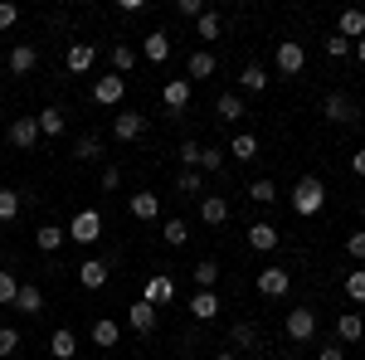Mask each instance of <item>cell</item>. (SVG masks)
I'll use <instances>...</instances> for the list:
<instances>
[{
	"label": "cell",
	"instance_id": "obj_1",
	"mask_svg": "<svg viewBox=\"0 0 365 360\" xmlns=\"http://www.w3.org/2000/svg\"><path fill=\"white\" fill-rule=\"evenodd\" d=\"M287 205H292V215L312 220V215H322V205H327V185H322L317 175H302V180L292 185V195H287Z\"/></svg>",
	"mask_w": 365,
	"mask_h": 360
},
{
	"label": "cell",
	"instance_id": "obj_2",
	"mask_svg": "<svg viewBox=\"0 0 365 360\" xmlns=\"http://www.w3.org/2000/svg\"><path fill=\"white\" fill-rule=\"evenodd\" d=\"M63 234H68L73 244H98V239H103V215H98V210H78Z\"/></svg>",
	"mask_w": 365,
	"mask_h": 360
},
{
	"label": "cell",
	"instance_id": "obj_3",
	"mask_svg": "<svg viewBox=\"0 0 365 360\" xmlns=\"http://www.w3.org/2000/svg\"><path fill=\"white\" fill-rule=\"evenodd\" d=\"M113 137H117V141H141V137H146V112H137V108H117V117H113Z\"/></svg>",
	"mask_w": 365,
	"mask_h": 360
},
{
	"label": "cell",
	"instance_id": "obj_4",
	"mask_svg": "<svg viewBox=\"0 0 365 360\" xmlns=\"http://www.w3.org/2000/svg\"><path fill=\"white\" fill-rule=\"evenodd\" d=\"M141 302H151L156 312H161L166 302H175V277H170V273H151V277H146V287H141Z\"/></svg>",
	"mask_w": 365,
	"mask_h": 360
},
{
	"label": "cell",
	"instance_id": "obj_5",
	"mask_svg": "<svg viewBox=\"0 0 365 360\" xmlns=\"http://www.w3.org/2000/svg\"><path fill=\"white\" fill-rule=\"evenodd\" d=\"M322 117H327V122H336V127H346V122H361V108H356L346 93H327V103H322Z\"/></svg>",
	"mask_w": 365,
	"mask_h": 360
},
{
	"label": "cell",
	"instance_id": "obj_6",
	"mask_svg": "<svg viewBox=\"0 0 365 360\" xmlns=\"http://www.w3.org/2000/svg\"><path fill=\"white\" fill-rule=\"evenodd\" d=\"M253 287H258V297H287L292 273H287V268H263V273L253 277Z\"/></svg>",
	"mask_w": 365,
	"mask_h": 360
},
{
	"label": "cell",
	"instance_id": "obj_7",
	"mask_svg": "<svg viewBox=\"0 0 365 360\" xmlns=\"http://www.w3.org/2000/svg\"><path fill=\"white\" fill-rule=\"evenodd\" d=\"M273 63H278V73H287V78H292V73H302V63H307V49H302L297 39H282L278 54H273Z\"/></svg>",
	"mask_w": 365,
	"mask_h": 360
},
{
	"label": "cell",
	"instance_id": "obj_8",
	"mask_svg": "<svg viewBox=\"0 0 365 360\" xmlns=\"http://www.w3.org/2000/svg\"><path fill=\"white\" fill-rule=\"evenodd\" d=\"M317 336V312L312 307H292L287 312V341H312Z\"/></svg>",
	"mask_w": 365,
	"mask_h": 360
},
{
	"label": "cell",
	"instance_id": "obj_9",
	"mask_svg": "<svg viewBox=\"0 0 365 360\" xmlns=\"http://www.w3.org/2000/svg\"><path fill=\"white\" fill-rule=\"evenodd\" d=\"M122 98H127V78H117V73H108V78L93 83V103H103V108H117Z\"/></svg>",
	"mask_w": 365,
	"mask_h": 360
},
{
	"label": "cell",
	"instance_id": "obj_10",
	"mask_svg": "<svg viewBox=\"0 0 365 360\" xmlns=\"http://www.w3.org/2000/svg\"><path fill=\"white\" fill-rule=\"evenodd\" d=\"M5 137H10V146H20V151H34V141H39V122H34V117H15Z\"/></svg>",
	"mask_w": 365,
	"mask_h": 360
},
{
	"label": "cell",
	"instance_id": "obj_11",
	"mask_svg": "<svg viewBox=\"0 0 365 360\" xmlns=\"http://www.w3.org/2000/svg\"><path fill=\"white\" fill-rule=\"evenodd\" d=\"M249 244L258 253H273L282 244V234H278V224H268V220H258V224H249Z\"/></svg>",
	"mask_w": 365,
	"mask_h": 360
},
{
	"label": "cell",
	"instance_id": "obj_12",
	"mask_svg": "<svg viewBox=\"0 0 365 360\" xmlns=\"http://www.w3.org/2000/svg\"><path fill=\"white\" fill-rule=\"evenodd\" d=\"M93 63H98V49H93V44H83V39L68 44V54H63V68H68V73H88Z\"/></svg>",
	"mask_w": 365,
	"mask_h": 360
},
{
	"label": "cell",
	"instance_id": "obj_13",
	"mask_svg": "<svg viewBox=\"0 0 365 360\" xmlns=\"http://www.w3.org/2000/svg\"><path fill=\"white\" fill-rule=\"evenodd\" d=\"M361 336H365V317H361V312H341V317H336V341H341V346H356Z\"/></svg>",
	"mask_w": 365,
	"mask_h": 360
},
{
	"label": "cell",
	"instance_id": "obj_14",
	"mask_svg": "<svg viewBox=\"0 0 365 360\" xmlns=\"http://www.w3.org/2000/svg\"><path fill=\"white\" fill-rule=\"evenodd\" d=\"M141 58H151V63H166L170 58V34L166 29H151V34L141 39Z\"/></svg>",
	"mask_w": 365,
	"mask_h": 360
},
{
	"label": "cell",
	"instance_id": "obj_15",
	"mask_svg": "<svg viewBox=\"0 0 365 360\" xmlns=\"http://www.w3.org/2000/svg\"><path fill=\"white\" fill-rule=\"evenodd\" d=\"M103 282H108V263H103V258H83V263H78V287L98 292Z\"/></svg>",
	"mask_w": 365,
	"mask_h": 360
},
{
	"label": "cell",
	"instance_id": "obj_16",
	"mask_svg": "<svg viewBox=\"0 0 365 360\" xmlns=\"http://www.w3.org/2000/svg\"><path fill=\"white\" fill-rule=\"evenodd\" d=\"M127 326L141 331V336H151V331H156V307H151V302H132V307H127Z\"/></svg>",
	"mask_w": 365,
	"mask_h": 360
},
{
	"label": "cell",
	"instance_id": "obj_17",
	"mask_svg": "<svg viewBox=\"0 0 365 360\" xmlns=\"http://www.w3.org/2000/svg\"><path fill=\"white\" fill-rule=\"evenodd\" d=\"M161 103H166L170 112H185L190 108V78H170V83L161 88Z\"/></svg>",
	"mask_w": 365,
	"mask_h": 360
},
{
	"label": "cell",
	"instance_id": "obj_18",
	"mask_svg": "<svg viewBox=\"0 0 365 360\" xmlns=\"http://www.w3.org/2000/svg\"><path fill=\"white\" fill-rule=\"evenodd\" d=\"M215 112H220L225 122H244V117H249V103H244V93H220V98H215Z\"/></svg>",
	"mask_w": 365,
	"mask_h": 360
},
{
	"label": "cell",
	"instance_id": "obj_19",
	"mask_svg": "<svg viewBox=\"0 0 365 360\" xmlns=\"http://www.w3.org/2000/svg\"><path fill=\"white\" fill-rule=\"evenodd\" d=\"M127 210H132L137 220H156V215H161V195L156 190H137L132 200H127Z\"/></svg>",
	"mask_w": 365,
	"mask_h": 360
},
{
	"label": "cell",
	"instance_id": "obj_20",
	"mask_svg": "<svg viewBox=\"0 0 365 360\" xmlns=\"http://www.w3.org/2000/svg\"><path fill=\"white\" fill-rule=\"evenodd\" d=\"M34 63H39V49H34V44H15V49H10V73H15V78L34 73Z\"/></svg>",
	"mask_w": 365,
	"mask_h": 360
},
{
	"label": "cell",
	"instance_id": "obj_21",
	"mask_svg": "<svg viewBox=\"0 0 365 360\" xmlns=\"http://www.w3.org/2000/svg\"><path fill=\"white\" fill-rule=\"evenodd\" d=\"M15 312H25V317H39V312H44V292H39L34 282H20V292H15Z\"/></svg>",
	"mask_w": 365,
	"mask_h": 360
},
{
	"label": "cell",
	"instance_id": "obj_22",
	"mask_svg": "<svg viewBox=\"0 0 365 360\" xmlns=\"http://www.w3.org/2000/svg\"><path fill=\"white\" fill-rule=\"evenodd\" d=\"M49 356H54V360H73V356H78V336L68 331V326H58V331L49 336Z\"/></svg>",
	"mask_w": 365,
	"mask_h": 360
},
{
	"label": "cell",
	"instance_id": "obj_23",
	"mask_svg": "<svg viewBox=\"0 0 365 360\" xmlns=\"http://www.w3.org/2000/svg\"><path fill=\"white\" fill-rule=\"evenodd\" d=\"M34 244H39V253H58L68 244V234H63L58 224H39V229H34Z\"/></svg>",
	"mask_w": 365,
	"mask_h": 360
},
{
	"label": "cell",
	"instance_id": "obj_24",
	"mask_svg": "<svg viewBox=\"0 0 365 360\" xmlns=\"http://www.w3.org/2000/svg\"><path fill=\"white\" fill-rule=\"evenodd\" d=\"M215 68H220V63H215V54H210V49H195V54L185 58V73H190V78H215Z\"/></svg>",
	"mask_w": 365,
	"mask_h": 360
},
{
	"label": "cell",
	"instance_id": "obj_25",
	"mask_svg": "<svg viewBox=\"0 0 365 360\" xmlns=\"http://www.w3.org/2000/svg\"><path fill=\"white\" fill-rule=\"evenodd\" d=\"M336 34L341 39H365V10H341Z\"/></svg>",
	"mask_w": 365,
	"mask_h": 360
},
{
	"label": "cell",
	"instance_id": "obj_26",
	"mask_svg": "<svg viewBox=\"0 0 365 360\" xmlns=\"http://www.w3.org/2000/svg\"><path fill=\"white\" fill-rule=\"evenodd\" d=\"M200 220L205 224H225L229 220V200L225 195H205V200H200Z\"/></svg>",
	"mask_w": 365,
	"mask_h": 360
},
{
	"label": "cell",
	"instance_id": "obj_27",
	"mask_svg": "<svg viewBox=\"0 0 365 360\" xmlns=\"http://www.w3.org/2000/svg\"><path fill=\"white\" fill-rule=\"evenodd\" d=\"M34 122H39V137H63V132H68V122H63V112H58V108H39Z\"/></svg>",
	"mask_w": 365,
	"mask_h": 360
},
{
	"label": "cell",
	"instance_id": "obj_28",
	"mask_svg": "<svg viewBox=\"0 0 365 360\" xmlns=\"http://www.w3.org/2000/svg\"><path fill=\"white\" fill-rule=\"evenodd\" d=\"M239 88H244V93H263V88H268V68H263V63H244Z\"/></svg>",
	"mask_w": 365,
	"mask_h": 360
},
{
	"label": "cell",
	"instance_id": "obj_29",
	"mask_svg": "<svg viewBox=\"0 0 365 360\" xmlns=\"http://www.w3.org/2000/svg\"><path fill=\"white\" fill-rule=\"evenodd\" d=\"M137 49H132V44H122V39H117V44H113V73H117V78H122V73H132V68H137Z\"/></svg>",
	"mask_w": 365,
	"mask_h": 360
},
{
	"label": "cell",
	"instance_id": "obj_30",
	"mask_svg": "<svg viewBox=\"0 0 365 360\" xmlns=\"http://www.w3.org/2000/svg\"><path fill=\"white\" fill-rule=\"evenodd\" d=\"M93 346H103V351L117 346V322L113 317H98V322H93Z\"/></svg>",
	"mask_w": 365,
	"mask_h": 360
},
{
	"label": "cell",
	"instance_id": "obj_31",
	"mask_svg": "<svg viewBox=\"0 0 365 360\" xmlns=\"http://www.w3.org/2000/svg\"><path fill=\"white\" fill-rule=\"evenodd\" d=\"M229 156H234V161H258V137H253V132H239L234 146H229Z\"/></svg>",
	"mask_w": 365,
	"mask_h": 360
},
{
	"label": "cell",
	"instance_id": "obj_32",
	"mask_svg": "<svg viewBox=\"0 0 365 360\" xmlns=\"http://www.w3.org/2000/svg\"><path fill=\"white\" fill-rule=\"evenodd\" d=\"M190 312H195V322H215V317H220V297H215V292H195Z\"/></svg>",
	"mask_w": 365,
	"mask_h": 360
},
{
	"label": "cell",
	"instance_id": "obj_33",
	"mask_svg": "<svg viewBox=\"0 0 365 360\" xmlns=\"http://www.w3.org/2000/svg\"><path fill=\"white\" fill-rule=\"evenodd\" d=\"M229 346H239V351H253V346H258V326H253V322H234V331H229Z\"/></svg>",
	"mask_w": 365,
	"mask_h": 360
},
{
	"label": "cell",
	"instance_id": "obj_34",
	"mask_svg": "<svg viewBox=\"0 0 365 360\" xmlns=\"http://www.w3.org/2000/svg\"><path fill=\"white\" fill-rule=\"evenodd\" d=\"M161 239H166L170 249H180V244L190 239V224H185V220H166V224H161Z\"/></svg>",
	"mask_w": 365,
	"mask_h": 360
},
{
	"label": "cell",
	"instance_id": "obj_35",
	"mask_svg": "<svg viewBox=\"0 0 365 360\" xmlns=\"http://www.w3.org/2000/svg\"><path fill=\"white\" fill-rule=\"evenodd\" d=\"M195 282H200V292H215V282H220V263H215V258L195 263Z\"/></svg>",
	"mask_w": 365,
	"mask_h": 360
},
{
	"label": "cell",
	"instance_id": "obj_36",
	"mask_svg": "<svg viewBox=\"0 0 365 360\" xmlns=\"http://www.w3.org/2000/svg\"><path fill=\"white\" fill-rule=\"evenodd\" d=\"M73 156H78V161H98V156H103V137L83 132V137H78V146H73Z\"/></svg>",
	"mask_w": 365,
	"mask_h": 360
},
{
	"label": "cell",
	"instance_id": "obj_37",
	"mask_svg": "<svg viewBox=\"0 0 365 360\" xmlns=\"http://www.w3.org/2000/svg\"><path fill=\"white\" fill-rule=\"evenodd\" d=\"M195 29H200V39H220V34H225V20H220L215 10H205L195 20Z\"/></svg>",
	"mask_w": 365,
	"mask_h": 360
},
{
	"label": "cell",
	"instance_id": "obj_38",
	"mask_svg": "<svg viewBox=\"0 0 365 360\" xmlns=\"http://www.w3.org/2000/svg\"><path fill=\"white\" fill-rule=\"evenodd\" d=\"M20 220V190H0V224Z\"/></svg>",
	"mask_w": 365,
	"mask_h": 360
},
{
	"label": "cell",
	"instance_id": "obj_39",
	"mask_svg": "<svg viewBox=\"0 0 365 360\" xmlns=\"http://www.w3.org/2000/svg\"><path fill=\"white\" fill-rule=\"evenodd\" d=\"M195 170H225V151H220V146H200Z\"/></svg>",
	"mask_w": 365,
	"mask_h": 360
},
{
	"label": "cell",
	"instance_id": "obj_40",
	"mask_svg": "<svg viewBox=\"0 0 365 360\" xmlns=\"http://www.w3.org/2000/svg\"><path fill=\"white\" fill-rule=\"evenodd\" d=\"M249 200H253V205H273V200H278V185H273V180H253Z\"/></svg>",
	"mask_w": 365,
	"mask_h": 360
},
{
	"label": "cell",
	"instance_id": "obj_41",
	"mask_svg": "<svg viewBox=\"0 0 365 360\" xmlns=\"http://www.w3.org/2000/svg\"><path fill=\"white\" fill-rule=\"evenodd\" d=\"M175 190L190 195V200H195V195H205V185H200V170H180V175H175Z\"/></svg>",
	"mask_w": 365,
	"mask_h": 360
},
{
	"label": "cell",
	"instance_id": "obj_42",
	"mask_svg": "<svg viewBox=\"0 0 365 360\" xmlns=\"http://www.w3.org/2000/svg\"><path fill=\"white\" fill-rule=\"evenodd\" d=\"M15 292H20V277L0 268V307H15Z\"/></svg>",
	"mask_w": 365,
	"mask_h": 360
},
{
	"label": "cell",
	"instance_id": "obj_43",
	"mask_svg": "<svg viewBox=\"0 0 365 360\" xmlns=\"http://www.w3.org/2000/svg\"><path fill=\"white\" fill-rule=\"evenodd\" d=\"M346 297L356 307H365V273H346Z\"/></svg>",
	"mask_w": 365,
	"mask_h": 360
},
{
	"label": "cell",
	"instance_id": "obj_44",
	"mask_svg": "<svg viewBox=\"0 0 365 360\" xmlns=\"http://www.w3.org/2000/svg\"><path fill=\"white\" fill-rule=\"evenodd\" d=\"M15 25H20V5H15V0H0V34L15 29Z\"/></svg>",
	"mask_w": 365,
	"mask_h": 360
},
{
	"label": "cell",
	"instance_id": "obj_45",
	"mask_svg": "<svg viewBox=\"0 0 365 360\" xmlns=\"http://www.w3.org/2000/svg\"><path fill=\"white\" fill-rule=\"evenodd\" d=\"M15 351H20V331L15 326H0V360L15 356Z\"/></svg>",
	"mask_w": 365,
	"mask_h": 360
},
{
	"label": "cell",
	"instance_id": "obj_46",
	"mask_svg": "<svg viewBox=\"0 0 365 360\" xmlns=\"http://www.w3.org/2000/svg\"><path fill=\"white\" fill-rule=\"evenodd\" d=\"M346 253H351L356 263H365V229H356V234H346Z\"/></svg>",
	"mask_w": 365,
	"mask_h": 360
},
{
	"label": "cell",
	"instance_id": "obj_47",
	"mask_svg": "<svg viewBox=\"0 0 365 360\" xmlns=\"http://www.w3.org/2000/svg\"><path fill=\"white\" fill-rule=\"evenodd\" d=\"M205 10H210L205 0H175V15H185V20H200Z\"/></svg>",
	"mask_w": 365,
	"mask_h": 360
},
{
	"label": "cell",
	"instance_id": "obj_48",
	"mask_svg": "<svg viewBox=\"0 0 365 360\" xmlns=\"http://www.w3.org/2000/svg\"><path fill=\"white\" fill-rule=\"evenodd\" d=\"M327 54H331V58H346V54H351V39L331 34V39H327Z\"/></svg>",
	"mask_w": 365,
	"mask_h": 360
},
{
	"label": "cell",
	"instance_id": "obj_49",
	"mask_svg": "<svg viewBox=\"0 0 365 360\" xmlns=\"http://www.w3.org/2000/svg\"><path fill=\"white\" fill-rule=\"evenodd\" d=\"M317 360H346V346H341V341H327V346L317 351Z\"/></svg>",
	"mask_w": 365,
	"mask_h": 360
},
{
	"label": "cell",
	"instance_id": "obj_50",
	"mask_svg": "<svg viewBox=\"0 0 365 360\" xmlns=\"http://www.w3.org/2000/svg\"><path fill=\"white\" fill-rule=\"evenodd\" d=\"M180 161H185V170H195V161H200V146H195V141H185V146H180Z\"/></svg>",
	"mask_w": 365,
	"mask_h": 360
},
{
	"label": "cell",
	"instance_id": "obj_51",
	"mask_svg": "<svg viewBox=\"0 0 365 360\" xmlns=\"http://www.w3.org/2000/svg\"><path fill=\"white\" fill-rule=\"evenodd\" d=\"M117 185H122V170L108 166V170H103V190H117Z\"/></svg>",
	"mask_w": 365,
	"mask_h": 360
},
{
	"label": "cell",
	"instance_id": "obj_52",
	"mask_svg": "<svg viewBox=\"0 0 365 360\" xmlns=\"http://www.w3.org/2000/svg\"><path fill=\"white\" fill-rule=\"evenodd\" d=\"M351 175H361V180H365V146L356 151V156H351Z\"/></svg>",
	"mask_w": 365,
	"mask_h": 360
},
{
	"label": "cell",
	"instance_id": "obj_53",
	"mask_svg": "<svg viewBox=\"0 0 365 360\" xmlns=\"http://www.w3.org/2000/svg\"><path fill=\"white\" fill-rule=\"evenodd\" d=\"M356 58H361V63H365V39H356Z\"/></svg>",
	"mask_w": 365,
	"mask_h": 360
},
{
	"label": "cell",
	"instance_id": "obj_54",
	"mask_svg": "<svg viewBox=\"0 0 365 360\" xmlns=\"http://www.w3.org/2000/svg\"><path fill=\"white\" fill-rule=\"evenodd\" d=\"M215 360H239V356H234V351H220V356H215Z\"/></svg>",
	"mask_w": 365,
	"mask_h": 360
},
{
	"label": "cell",
	"instance_id": "obj_55",
	"mask_svg": "<svg viewBox=\"0 0 365 360\" xmlns=\"http://www.w3.org/2000/svg\"><path fill=\"white\" fill-rule=\"evenodd\" d=\"M0 151H5V146H0Z\"/></svg>",
	"mask_w": 365,
	"mask_h": 360
}]
</instances>
